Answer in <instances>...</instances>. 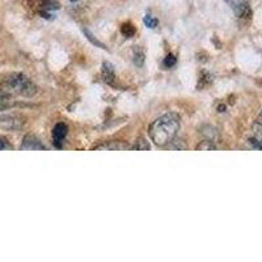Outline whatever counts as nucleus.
<instances>
[{
  "instance_id": "1",
  "label": "nucleus",
  "mask_w": 262,
  "mask_h": 262,
  "mask_svg": "<svg viewBox=\"0 0 262 262\" xmlns=\"http://www.w3.org/2000/svg\"><path fill=\"white\" fill-rule=\"evenodd\" d=\"M180 130V117L176 113H168L159 117L148 128L149 138L159 147H165L176 139Z\"/></svg>"
},
{
  "instance_id": "2",
  "label": "nucleus",
  "mask_w": 262,
  "mask_h": 262,
  "mask_svg": "<svg viewBox=\"0 0 262 262\" xmlns=\"http://www.w3.org/2000/svg\"><path fill=\"white\" fill-rule=\"evenodd\" d=\"M2 92L7 95L23 96V97H33L38 92V88L28 76L20 72H12L6 75L0 83Z\"/></svg>"
},
{
  "instance_id": "3",
  "label": "nucleus",
  "mask_w": 262,
  "mask_h": 262,
  "mask_svg": "<svg viewBox=\"0 0 262 262\" xmlns=\"http://www.w3.org/2000/svg\"><path fill=\"white\" fill-rule=\"evenodd\" d=\"M25 119L21 116H11L4 114L0 116V128L3 130H18L24 126Z\"/></svg>"
},
{
  "instance_id": "4",
  "label": "nucleus",
  "mask_w": 262,
  "mask_h": 262,
  "mask_svg": "<svg viewBox=\"0 0 262 262\" xmlns=\"http://www.w3.org/2000/svg\"><path fill=\"white\" fill-rule=\"evenodd\" d=\"M21 149H28V151H38V149H42L43 151V149H46V147L34 135H27L24 138V140H23Z\"/></svg>"
},
{
  "instance_id": "5",
  "label": "nucleus",
  "mask_w": 262,
  "mask_h": 262,
  "mask_svg": "<svg viewBox=\"0 0 262 262\" xmlns=\"http://www.w3.org/2000/svg\"><path fill=\"white\" fill-rule=\"evenodd\" d=\"M67 133H69V127L66 123H58L55 125L53 130V140H54V144L60 148L62 147V142L64 140V138L67 137Z\"/></svg>"
},
{
  "instance_id": "6",
  "label": "nucleus",
  "mask_w": 262,
  "mask_h": 262,
  "mask_svg": "<svg viewBox=\"0 0 262 262\" xmlns=\"http://www.w3.org/2000/svg\"><path fill=\"white\" fill-rule=\"evenodd\" d=\"M233 9H235V13L238 18H244V20H248V18L252 17V9H250L249 4L244 0H237L236 3H233Z\"/></svg>"
},
{
  "instance_id": "7",
  "label": "nucleus",
  "mask_w": 262,
  "mask_h": 262,
  "mask_svg": "<svg viewBox=\"0 0 262 262\" xmlns=\"http://www.w3.org/2000/svg\"><path fill=\"white\" fill-rule=\"evenodd\" d=\"M102 76H104V80L107 84L114 83V80H116V74H114L113 64H111L109 62H104V64H102Z\"/></svg>"
},
{
  "instance_id": "8",
  "label": "nucleus",
  "mask_w": 262,
  "mask_h": 262,
  "mask_svg": "<svg viewBox=\"0 0 262 262\" xmlns=\"http://www.w3.org/2000/svg\"><path fill=\"white\" fill-rule=\"evenodd\" d=\"M144 59H146L144 51L140 49V46H134V49H133V60H134L135 64L138 67H142L144 64Z\"/></svg>"
},
{
  "instance_id": "9",
  "label": "nucleus",
  "mask_w": 262,
  "mask_h": 262,
  "mask_svg": "<svg viewBox=\"0 0 262 262\" xmlns=\"http://www.w3.org/2000/svg\"><path fill=\"white\" fill-rule=\"evenodd\" d=\"M127 146L122 142H106L105 144H100V146L95 147L93 149H126Z\"/></svg>"
},
{
  "instance_id": "10",
  "label": "nucleus",
  "mask_w": 262,
  "mask_h": 262,
  "mask_svg": "<svg viewBox=\"0 0 262 262\" xmlns=\"http://www.w3.org/2000/svg\"><path fill=\"white\" fill-rule=\"evenodd\" d=\"M135 32H137V28H135L134 24H131V23H125V24L121 25V33H122L126 38H130V37L134 36Z\"/></svg>"
},
{
  "instance_id": "11",
  "label": "nucleus",
  "mask_w": 262,
  "mask_h": 262,
  "mask_svg": "<svg viewBox=\"0 0 262 262\" xmlns=\"http://www.w3.org/2000/svg\"><path fill=\"white\" fill-rule=\"evenodd\" d=\"M12 106V101H11V97H9L7 93L0 92V111H6Z\"/></svg>"
},
{
  "instance_id": "12",
  "label": "nucleus",
  "mask_w": 262,
  "mask_h": 262,
  "mask_svg": "<svg viewBox=\"0 0 262 262\" xmlns=\"http://www.w3.org/2000/svg\"><path fill=\"white\" fill-rule=\"evenodd\" d=\"M133 149H139V151H143V149H146V151H149L151 149V146L148 144V142H147L144 138H139V139L135 142V144L133 147H131Z\"/></svg>"
},
{
  "instance_id": "13",
  "label": "nucleus",
  "mask_w": 262,
  "mask_h": 262,
  "mask_svg": "<svg viewBox=\"0 0 262 262\" xmlns=\"http://www.w3.org/2000/svg\"><path fill=\"white\" fill-rule=\"evenodd\" d=\"M211 81H212L211 75H210L209 72L202 71V74H201V76H200V84H198V86H200V88H205V86L209 85Z\"/></svg>"
},
{
  "instance_id": "14",
  "label": "nucleus",
  "mask_w": 262,
  "mask_h": 262,
  "mask_svg": "<svg viewBox=\"0 0 262 262\" xmlns=\"http://www.w3.org/2000/svg\"><path fill=\"white\" fill-rule=\"evenodd\" d=\"M84 34H85V36H86V38H88L91 42H92L93 45H96V46H97V48H100V49H104V50H106V46H105L104 43H102V42L98 41V39L96 38L95 36H93L92 33L90 32V30L84 29Z\"/></svg>"
},
{
  "instance_id": "15",
  "label": "nucleus",
  "mask_w": 262,
  "mask_h": 262,
  "mask_svg": "<svg viewBox=\"0 0 262 262\" xmlns=\"http://www.w3.org/2000/svg\"><path fill=\"white\" fill-rule=\"evenodd\" d=\"M143 23H144V25H146L147 28H149V29H154V28H156L159 25L158 18L154 17V16H151V15L144 16Z\"/></svg>"
},
{
  "instance_id": "16",
  "label": "nucleus",
  "mask_w": 262,
  "mask_h": 262,
  "mask_svg": "<svg viewBox=\"0 0 262 262\" xmlns=\"http://www.w3.org/2000/svg\"><path fill=\"white\" fill-rule=\"evenodd\" d=\"M41 7L42 11H50V9H58L59 8V4L54 0H41Z\"/></svg>"
},
{
  "instance_id": "17",
  "label": "nucleus",
  "mask_w": 262,
  "mask_h": 262,
  "mask_svg": "<svg viewBox=\"0 0 262 262\" xmlns=\"http://www.w3.org/2000/svg\"><path fill=\"white\" fill-rule=\"evenodd\" d=\"M177 58L173 55V54H168L167 57L164 58V67H167V69H172L173 66L176 64Z\"/></svg>"
},
{
  "instance_id": "18",
  "label": "nucleus",
  "mask_w": 262,
  "mask_h": 262,
  "mask_svg": "<svg viewBox=\"0 0 262 262\" xmlns=\"http://www.w3.org/2000/svg\"><path fill=\"white\" fill-rule=\"evenodd\" d=\"M253 131L256 133L258 137H262V112L259 113V116L257 117L256 122L253 125Z\"/></svg>"
},
{
  "instance_id": "19",
  "label": "nucleus",
  "mask_w": 262,
  "mask_h": 262,
  "mask_svg": "<svg viewBox=\"0 0 262 262\" xmlns=\"http://www.w3.org/2000/svg\"><path fill=\"white\" fill-rule=\"evenodd\" d=\"M215 148H216V146H214L212 142H210V140H203L202 143L196 147V149H215Z\"/></svg>"
},
{
  "instance_id": "20",
  "label": "nucleus",
  "mask_w": 262,
  "mask_h": 262,
  "mask_svg": "<svg viewBox=\"0 0 262 262\" xmlns=\"http://www.w3.org/2000/svg\"><path fill=\"white\" fill-rule=\"evenodd\" d=\"M249 143L250 146H253L254 148L262 149V139H259V138H250Z\"/></svg>"
},
{
  "instance_id": "21",
  "label": "nucleus",
  "mask_w": 262,
  "mask_h": 262,
  "mask_svg": "<svg viewBox=\"0 0 262 262\" xmlns=\"http://www.w3.org/2000/svg\"><path fill=\"white\" fill-rule=\"evenodd\" d=\"M11 148V144L8 143V140L6 138L0 137V149H9Z\"/></svg>"
},
{
  "instance_id": "22",
  "label": "nucleus",
  "mask_w": 262,
  "mask_h": 262,
  "mask_svg": "<svg viewBox=\"0 0 262 262\" xmlns=\"http://www.w3.org/2000/svg\"><path fill=\"white\" fill-rule=\"evenodd\" d=\"M219 112H224V105H221V106H219Z\"/></svg>"
}]
</instances>
